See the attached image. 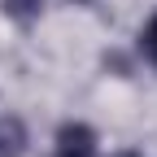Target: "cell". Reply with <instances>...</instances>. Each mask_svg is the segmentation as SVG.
<instances>
[{"label":"cell","instance_id":"6da1fadb","mask_svg":"<svg viewBox=\"0 0 157 157\" xmlns=\"http://www.w3.org/2000/svg\"><path fill=\"white\" fill-rule=\"evenodd\" d=\"M96 153V135L83 122H66L57 135V157H92Z\"/></svg>","mask_w":157,"mask_h":157},{"label":"cell","instance_id":"7a4b0ae2","mask_svg":"<svg viewBox=\"0 0 157 157\" xmlns=\"http://www.w3.org/2000/svg\"><path fill=\"white\" fill-rule=\"evenodd\" d=\"M39 9H44V0H5V13H13L17 22H31Z\"/></svg>","mask_w":157,"mask_h":157},{"label":"cell","instance_id":"3957f363","mask_svg":"<svg viewBox=\"0 0 157 157\" xmlns=\"http://www.w3.org/2000/svg\"><path fill=\"white\" fill-rule=\"evenodd\" d=\"M140 44H144V52H148V61L157 66V17H148V26H144V35H140Z\"/></svg>","mask_w":157,"mask_h":157},{"label":"cell","instance_id":"277c9868","mask_svg":"<svg viewBox=\"0 0 157 157\" xmlns=\"http://www.w3.org/2000/svg\"><path fill=\"white\" fill-rule=\"evenodd\" d=\"M122 157H135V153H122Z\"/></svg>","mask_w":157,"mask_h":157}]
</instances>
